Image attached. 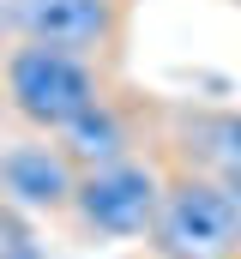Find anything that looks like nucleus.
Returning <instances> with one entry per match:
<instances>
[{
	"mask_svg": "<svg viewBox=\"0 0 241 259\" xmlns=\"http://www.w3.org/2000/svg\"><path fill=\"white\" fill-rule=\"evenodd\" d=\"M0 91H6L12 121H24L30 133H60L109 97V66L78 49H60V42L12 36L0 61Z\"/></svg>",
	"mask_w": 241,
	"mask_h": 259,
	"instance_id": "1",
	"label": "nucleus"
},
{
	"mask_svg": "<svg viewBox=\"0 0 241 259\" xmlns=\"http://www.w3.org/2000/svg\"><path fill=\"white\" fill-rule=\"evenodd\" d=\"M145 241L163 259H241V199L187 163L163 175V205Z\"/></svg>",
	"mask_w": 241,
	"mask_h": 259,
	"instance_id": "2",
	"label": "nucleus"
},
{
	"mask_svg": "<svg viewBox=\"0 0 241 259\" xmlns=\"http://www.w3.org/2000/svg\"><path fill=\"white\" fill-rule=\"evenodd\" d=\"M157 205H163V169L133 151L120 163H103V169H85L78 175L72 217L97 241H127V235H151Z\"/></svg>",
	"mask_w": 241,
	"mask_h": 259,
	"instance_id": "3",
	"label": "nucleus"
},
{
	"mask_svg": "<svg viewBox=\"0 0 241 259\" xmlns=\"http://www.w3.org/2000/svg\"><path fill=\"white\" fill-rule=\"evenodd\" d=\"M0 18L12 36L60 42L103 66L127 55V0H0Z\"/></svg>",
	"mask_w": 241,
	"mask_h": 259,
	"instance_id": "4",
	"label": "nucleus"
},
{
	"mask_svg": "<svg viewBox=\"0 0 241 259\" xmlns=\"http://www.w3.org/2000/svg\"><path fill=\"white\" fill-rule=\"evenodd\" d=\"M78 175L85 169L66 157V145L55 133H30V139L0 145V199L18 205L24 217H60V211H72Z\"/></svg>",
	"mask_w": 241,
	"mask_h": 259,
	"instance_id": "5",
	"label": "nucleus"
},
{
	"mask_svg": "<svg viewBox=\"0 0 241 259\" xmlns=\"http://www.w3.org/2000/svg\"><path fill=\"white\" fill-rule=\"evenodd\" d=\"M55 139L66 145V157H72L78 169H103V163H120V157L139 151V127H133V115L115 103V91H109L97 109H85L72 127H60Z\"/></svg>",
	"mask_w": 241,
	"mask_h": 259,
	"instance_id": "6",
	"label": "nucleus"
},
{
	"mask_svg": "<svg viewBox=\"0 0 241 259\" xmlns=\"http://www.w3.org/2000/svg\"><path fill=\"white\" fill-rule=\"evenodd\" d=\"M193 169L217 175V181L241 199V109L199 115V163H193Z\"/></svg>",
	"mask_w": 241,
	"mask_h": 259,
	"instance_id": "7",
	"label": "nucleus"
},
{
	"mask_svg": "<svg viewBox=\"0 0 241 259\" xmlns=\"http://www.w3.org/2000/svg\"><path fill=\"white\" fill-rule=\"evenodd\" d=\"M0 259H36V241H30V223L18 205L0 199Z\"/></svg>",
	"mask_w": 241,
	"mask_h": 259,
	"instance_id": "8",
	"label": "nucleus"
},
{
	"mask_svg": "<svg viewBox=\"0 0 241 259\" xmlns=\"http://www.w3.org/2000/svg\"><path fill=\"white\" fill-rule=\"evenodd\" d=\"M6 49H12V30H6V18H0V61H6Z\"/></svg>",
	"mask_w": 241,
	"mask_h": 259,
	"instance_id": "9",
	"label": "nucleus"
},
{
	"mask_svg": "<svg viewBox=\"0 0 241 259\" xmlns=\"http://www.w3.org/2000/svg\"><path fill=\"white\" fill-rule=\"evenodd\" d=\"M6 115H12V109H6V91H0V121H6Z\"/></svg>",
	"mask_w": 241,
	"mask_h": 259,
	"instance_id": "10",
	"label": "nucleus"
},
{
	"mask_svg": "<svg viewBox=\"0 0 241 259\" xmlns=\"http://www.w3.org/2000/svg\"><path fill=\"white\" fill-rule=\"evenodd\" d=\"M235 6H241V0H235Z\"/></svg>",
	"mask_w": 241,
	"mask_h": 259,
	"instance_id": "11",
	"label": "nucleus"
}]
</instances>
